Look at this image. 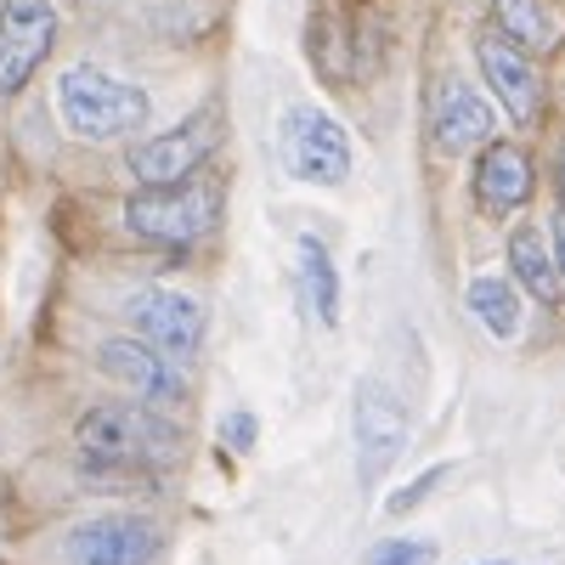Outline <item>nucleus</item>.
Wrapping results in <instances>:
<instances>
[{"mask_svg":"<svg viewBox=\"0 0 565 565\" xmlns=\"http://www.w3.org/2000/svg\"><path fill=\"white\" fill-rule=\"evenodd\" d=\"M295 255H300V289H306L317 322L322 328H340V266H334V255H328L311 232L295 244Z\"/></svg>","mask_w":565,"mask_h":565,"instance_id":"obj_16","label":"nucleus"},{"mask_svg":"<svg viewBox=\"0 0 565 565\" xmlns=\"http://www.w3.org/2000/svg\"><path fill=\"white\" fill-rule=\"evenodd\" d=\"M463 306H469V317H476L492 340H514V334H521V295H514L509 277H492V271L469 277Z\"/></svg>","mask_w":565,"mask_h":565,"instance_id":"obj_15","label":"nucleus"},{"mask_svg":"<svg viewBox=\"0 0 565 565\" xmlns=\"http://www.w3.org/2000/svg\"><path fill=\"white\" fill-rule=\"evenodd\" d=\"M221 221V181L215 175H186L175 186H141L125 204V226L141 244L159 249H193L199 238H210Z\"/></svg>","mask_w":565,"mask_h":565,"instance_id":"obj_3","label":"nucleus"},{"mask_svg":"<svg viewBox=\"0 0 565 565\" xmlns=\"http://www.w3.org/2000/svg\"><path fill=\"white\" fill-rule=\"evenodd\" d=\"M215 148H221V108H199V114H186L181 125L136 141V148L125 153V164H130V175L141 186H175L186 175H199Z\"/></svg>","mask_w":565,"mask_h":565,"instance_id":"obj_4","label":"nucleus"},{"mask_svg":"<svg viewBox=\"0 0 565 565\" xmlns=\"http://www.w3.org/2000/svg\"><path fill=\"white\" fill-rule=\"evenodd\" d=\"M554 181H559V210H565V153H559V164H554Z\"/></svg>","mask_w":565,"mask_h":565,"instance_id":"obj_22","label":"nucleus"},{"mask_svg":"<svg viewBox=\"0 0 565 565\" xmlns=\"http://www.w3.org/2000/svg\"><path fill=\"white\" fill-rule=\"evenodd\" d=\"M226 436H232V447H249V441H255V418H249V413H238V418L226 424Z\"/></svg>","mask_w":565,"mask_h":565,"instance_id":"obj_21","label":"nucleus"},{"mask_svg":"<svg viewBox=\"0 0 565 565\" xmlns=\"http://www.w3.org/2000/svg\"><path fill=\"white\" fill-rule=\"evenodd\" d=\"M441 481H447V469H441V463H436V469H424L418 481H407L402 492H391V503H385V509H391V514H407V509H418L424 498H430V492H436Z\"/></svg>","mask_w":565,"mask_h":565,"instance_id":"obj_19","label":"nucleus"},{"mask_svg":"<svg viewBox=\"0 0 565 565\" xmlns=\"http://www.w3.org/2000/svg\"><path fill=\"white\" fill-rule=\"evenodd\" d=\"M548 249H554V266H559V282H565V210L548 221Z\"/></svg>","mask_w":565,"mask_h":565,"instance_id":"obj_20","label":"nucleus"},{"mask_svg":"<svg viewBox=\"0 0 565 565\" xmlns=\"http://www.w3.org/2000/svg\"><path fill=\"white\" fill-rule=\"evenodd\" d=\"M492 23L514 45H526V52H548L559 40V18L548 0H492Z\"/></svg>","mask_w":565,"mask_h":565,"instance_id":"obj_17","label":"nucleus"},{"mask_svg":"<svg viewBox=\"0 0 565 565\" xmlns=\"http://www.w3.org/2000/svg\"><path fill=\"white\" fill-rule=\"evenodd\" d=\"M367 565H436V543L430 537H385V543H373Z\"/></svg>","mask_w":565,"mask_h":565,"instance_id":"obj_18","label":"nucleus"},{"mask_svg":"<svg viewBox=\"0 0 565 565\" xmlns=\"http://www.w3.org/2000/svg\"><path fill=\"white\" fill-rule=\"evenodd\" d=\"M159 548H164L159 521L130 514V509L97 514V521H79L68 532V559L74 565H153Z\"/></svg>","mask_w":565,"mask_h":565,"instance_id":"obj_8","label":"nucleus"},{"mask_svg":"<svg viewBox=\"0 0 565 565\" xmlns=\"http://www.w3.org/2000/svg\"><path fill=\"white\" fill-rule=\"evenodd\" d=\"M125 317L136 322V334L170 362H193L204 351V306L181 289H141L130 295Z\"/></svg>","mask_w":565,"mask_h":565,"instance_id":"obj_9","label":"nucleus"},{"mask_svg":"<svg viewBox=\"0 0 565 565\" xmlns=\"http://www.w3.org/2000/svg\"><path fill=\"white\" fill-rule=\"evenodd\" d=\"M430 136H436V153H447V159L487 148L492 141V103L469 79H441L436 108H430Z\"/></svg>","mask_w":565,"mask_h":565,"instance_id":"obj_11","label":"nucleus"},{"mask_svg":"<svg viewBox=\"0 0 565 565\" xmlns=\"http://www.w3.org/2000/svg\"><path fill=\"white\" fill-rule=\"evenodd\" d=\"M282 164L289 175L311 181V186H345L351 175V136L334 114L322 108H289L282 114Z\"/></svg>","mask_w":565,"mask_h":565,"instance_id":"obj_5","label":"nucleus"},{"mask_svg":"<svg viewBox=\"0 0 565 565\" xmlns=\"http://www.w3.org/2000/svg\"><path fill=\"white\" fill-rule=\"evenodd\" d=\"M476 63H481V79L492 85V97L503 103V114L514 125H526L537 114V68H532V52L514 45L509 34H481L476 40Z\"/></svg>","mask_w":565,"mask_h":565,"instance_id":"obj_12","label":"nucleus"},{"mask_svg":"<svg viewBox=\"0 0 565 565\" xmlns=\"http://www.w3.org/2000/svg\"><path fill=\"white\" fill-rule=\"evenodd\" d=\"M97 367L108 373L114 385H125L130 396L153 402V407L186 402V373H181V362H170V356L153 351L148 340H108V345L97 351Z\"/></svg>","mask_w":565,"mask_h":565,"instance_id":"obj_10","label":"nucleus"},{"mask_svg":"<svg viewBox=\"0 0 565 565\" xmlns=\"http://www.w3.org/2000/svg\"><path fill=\"white\" fill-rule=\"evenodd\" d=\"M351 424H356V458H362V481L373 487L385 469L407 452V407L385 380H356L351 396Z\"/></svg>","mask_w":565,"mask_h":565,"instance_id":"obj_7","label":"nucleus"},{"mask_svg":"<svg viewBox=\"0 0 565 565\" xmlns=\"http://www.w3.org/2000/svg\"><path fill=\"white\" fill-rule=\"evenodd\" d=\"M532 199V159L514 141H487L476 159V204L487 215H509Z\"/></svg>","mask_w":565,"mask_h":565,"instance_id":"obj_13","label":"nucleus"},{"mask_svg":"<svg viewBox=\"0 0 565 565\" xmlns=\"http://www.w3.org/2000/svg\"><path fill=\"white\" fill-rule=\"evenodd\" d=\"M74 441L85 452V476L97 481H141L148 469L175 463L181 452V430L159 413L141 407H85L74 424Z\"/></svg>","mask_w":565,"mask_h":565,"instance_id":"obj_1","label":"nucleus"},{"mask_svg":"<svg viewBox=\"0 0 565 565\" xmlns=\"http://www.w3.org/2000/svg\"><path fill=\"white\" fill-rule=\"evenodd\" d=\"M57 114L79 141H119L148 125L153 103L141 85H130L97 63H68L57 74Z\"/></svg>","mask_w":565,"mask_h":565,"instance_id":"obj_2","label":"nucleus"},{"mask_svg":"<svg viewBox=\"0 0 565 565\" xmlns=\"http://www.w3.org/2000/svg\"><path fill=\"white\" fill-rule=\"evenodd\" d=\"M509 266H514L521 289H526L537 306H554V300H559V266H554V249H548V232L514 226V232H509Z\"/></svg>","mask_w":565,"mask_h":565,"instance_id":"obj_14","label":"nucleus"},{"mask_svg":"<svg viewBox=\"0 0 565 565\" xmlns=\"http://www.w3.org/2000/svg\"><path fill=\"white\" fill-rule=\"evenodd\" d=\"M57 45V7L52 0H0V97L40 74V63Z\"/></svg>","mask_w":565,"mask_h":565,"instance_id":"obj_6","label":"nucleus"}]
</instances>
